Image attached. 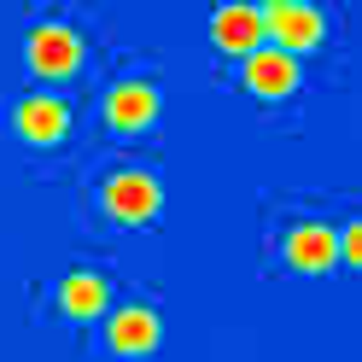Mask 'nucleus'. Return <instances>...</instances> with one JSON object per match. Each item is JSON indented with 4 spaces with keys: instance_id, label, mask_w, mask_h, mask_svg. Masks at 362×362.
Returning <instances> with one entry per match:
<instances>
[{
    "instance_id": "nucleus-4",
    "label": "nucleus",
    "mask_w": 362,
    "mask_h": 362,
    "mask_svg": "<svg viewBox=\"0 0 362 362\" xmlns=\"http://www.w3.org/2000/svg\"><path fill=\"white\" fill-rule=\"evenodd\" d=\"M211 35L222 41V47H234V53H252L263 41V6L257 0H222V6L211 12Z\"/></svg>"
},
{
    "instance_id": "nucleus-9",
    "label": "nucleus",
    "mask_w": 362,
    "mask_h": 362,
    "mask_svg": "<svg viewBox=\"0 0 362 362\" xmlns=\"http://www.w3.org/2000/svg\"><path fill=\"white\" fill-rule=\"evenodd\" d=\"M111 345L117 351H129V356H141V351H152L158 345V315L146 310V304H123L117 315H111Z\"/></svg>"
},
{
    "instance_id": "nucleus-2",
    "label": "nucleus",
    "mask_w": 362,
    "mask_h": 362,
    "mask_svg": "<svg viewBox=\"0 0 362 362\" xmlns=\"http://www.w3.org/2000/svg\"><path fill=\"white\" fill-rule=\"evenodd\" d=\"M24 47H30V64H35V71H47V76H64V71H76V64H82V35L64 24V18L35 24Z\"/></svg>"
},
{
    "instance_id": "nucleus-7",
    "label": "nucleus",
    "mask_w": 362,
    "mask_h": 362,
    "mask_svg": "<svg viewBox=\"0 0 362 362\" xmlns=\"http://www.w3.org/2000/svg\"><path fill=\"white\" fill-rule=\"evenodd\" d=\"M105 117L117 123V129H141L158 117V88L146 76H123V82H111V94H105Z\"/></svg>"
},
{
    "instance_id": "nucleus-8",
    "label": "nucleus",
    "mask_w": 362,
    "mask_h": 362,
    "mask_svg": "<svg viewBox=\"0 0 362 362\" xmlns=\"http://www.w3.org/2000/svg\"><path fill=\"white\" fill-rule=\"evenodd\" d=\"M286 257L298 269H327L339 257V234L327 228V222H298V228L286 234Z\"/></svg>"
},
{
    "instance_id": "nucleus-5",
    "label": "nucleus",
    "mask_w": 362,
    "mask_h": 362,
    "mask_svg": "<svg viewBox=\"0 0 362 362\" xmlns=\"http://www.w3.org/2000/svg\"><path fill=\"white\" fill-rule=\"evenodd\" d=\"M12 123H18V134L24 141H59L64 129H71V105H64L59 94H24L18 100V111H12Z\"/></svg>"
},
{
    "instance_id": "nucleus-10",
    "label": "nucleus",
    "mask_w": 362,
    "mask_h": 362,
    "mask_svg": "<svg viewBox=\"0 0 362 362\" xmlns=\"http://www.w3.org/2000/svg\"><path fill=\"white\" fill-rule=\"evenodd\" d=\"M59 304L71 310V315H94L105 310V275H94V269H71L59 286Z\"/></svg>"
},
{
    "instance_id": "nucleus-3",
    "label": "nucleus",
    "mask_w": 362,
    "mask_h": 362,
    "mask_svg": "<svg viewBox=\"0 0 362 362\" xmlns=\"http://www.w3.org/2000/svg\"><path fill=\"white\" fill-rule=\"evenodd\" d=\"M158 199H164V187H158V175H146V170H117L105 181V211L123 216V222H146L158 211Z\"/></svg>"
},
{
    "instance_id": "nucleus-6",
    "label": "nucleus",
    "mask_w": 362,
    "mask_h": 362,
    "mask_svg": "<svg viewBox=\"0 0 362 362\" xmlns=\"http://www.w3.org/2000/svg\"><path fill=\"white\" fill-rule=\"evenodd\" d=\"M245 82H252L257 94H286V88L298 82V53L275 47V41H257V47L245 53Z\"/></svg>"
},
{
    "instance_id": "nucleus-11",
    "label": "nucleus",
    "mask_w": 362,
    "mask_h": 362,
    "mask_svg": "<svg viewBox=\"0 0 362 362\" xmlns=\"http://www.w3.org/2000/svg\"><path fill=\"white\" fill-rule=\"evenodd\" d=\"M339 257H362V228H356V222L339 234Z\"/></svg>"
},
{
    "instance_id": "nucleus-1",
    "label": "nucleus",
    "mask_w": 362,
    "mask_h": 362,
    "mask_svg": "<svg viewBox=\"0 0 362 362\" xmlns=\"http://www.w3.org/2000/svg\"><path fill=\"white\" fill-rule=\"evenodd\" d=\"M327 30V18L315 0H269L263 6V41H275V47L298 53V47H315Z\"/></svg>"
}]
</instances>
